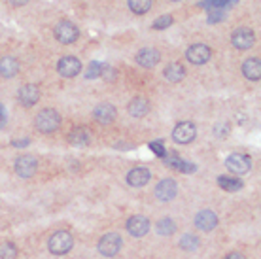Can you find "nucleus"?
<instances>
[{
    "label": "nucleus",
    "instance_id": "5701e85b",
    "mask_svg": "<svg viewBox=\"0 0 261 259\" xmlns=\"http://www.w3.org/2000/svg\"><path fill=\"white\" fill-rule=\"evenodd\" d=\"M218 184H220V188L225 189V191H231V193H235V191H240L242 189V180L237 178V176H218Z\"/></svg>",
    "mask_w": 261,
    "mask_h": 259
},
{
    "label": "nucleus",
    "instance_id": "393cba45",
    "mask_svg": "<svg viewBox=\"0 0 261 259\" xmlns=\"http://www.w3.org/2000/svg\"><path fill=\"white\" fill-rule=\"evenodd\" d=\"M127 6L136 16H144L151 10V0H127Z\"/></svg>",
    "mask_w": 261,
    "mask_h": 259
},
{
    "label": "nucleus",
    "instance_id": "bb28decb",
    "mask_svg": "<svg viewBox=\"0 0 261 259\" xmlns=\"http://www.w3.org/2000/svg\"><path fill=\"white\" fill-rule=\"evenodd\" d=\"M17 257V246L14 242H2L0 244V259H16Z\"/></svg>",
    "mask_w": 261,
    "mask_h": 259
},
{
    "label": "nucleus",
    "instance_id": "f03ea898",
    "mask_svg": "<svg viewBox=\"0 0 261 259\" xmlns=\"http://www.w3.org/2000/svg\"><path fill=\"white\" fill-rule=\"evenodd\" d=\"M74 248V236L70 231L59 229L48 238V250L53 255H64Z\"/></svg>",
    "mask_w": 261,
    "mask_h": 259
},
{
    "label": "nucleus",
    "instance_id": "b1692460",
    "mask_svg": "<svg viewBox=\"0 0 261 259\" xmlns=\"http://www.w3.org/2000/svg\"><path fill=\"white\" fill-rule=\"evenodd\" d=\"M155 231H157V235L161 236H170L176 233V223H174L170 218H161V220L155 223Z\"/></svg>",
    "mask_w": 261,
    "mask_h": 259
},
{
    "label": "nucleus",
    "instance_id": "f3484780",
    "mask_svg": "<svg viewBox=\"0 0 261 259\" xmlns=\"http://www.w3.org/2000/svg\"><path fill=\"white\" fill-rule=\"evenodd\" d=\"M118 116V110L116 106L110 104V102H104V104H99L95 110H93V118H95L97 123L101 125H110L112 121Z\"/></svg>",
    "mask_w": 261,
    "mask_h": 259
},
{
    "label": "nucleus",
    "instance_id": "dca6fc26",
    "mask_svg": "<svg viewBox=\"0 0 261 259\" xmlns=\"http://www.w3.org/2000/svg\"><path fill=\"white\" fill-rule=\"evenodd\" d=\"M150 180L151 172L150 168H146V166H135V168H131L127 172V184L131 188H144L146 184H150Z\"/></svg>",
    "mask_w": 261,
    "mask_h": 259
},
{
    "label": "nucleus",
    "instance_id": "6ab92c4d",
    "mask_svg": "<svg viewBox=\"0 0 261 259\" xmlns=\"http://www.w3.org/2000/svg\"><path fill=\"white\" fill-rule=\"evenodd\" d=\"M127 112L133 118H144L150 112V101H146L144 97H135L133 101L127 104Z\"/></svg>",
    "mask_w": 261,
    "mask_h": 259
},
{
    "label": "nucleus",
    "instance_id": "2f4dec72",
    "mask_svg": "<svg viewBox=\"0 0 261 259\" xmlns=\"http://www.w3.org/2000/svg\"><path fill=\"white\" fill-rule=\"evenodd\" d=\"M225 19V12L223 10H210V14H208V23L214 25V23H220V21H223Z\"/></svg>",
    "mask_w": 261,
    "mask_h": 259
},
{
    "label": "nucleus",
    "instance_id": "412c9836",
    "mask_svg": "<svg viewBox=\"0 0 261 259\" xmlns=\"http://www.w3.org/2000/svg\"><path fill=\"white\" fill-rule=\"evenodd\" d=\"M68 142L76 148H85L91 142V133L87 131L85 127H74L68 133Z\"/></svg>",
    "mask_w": 261,
    "mask_h": 259
},
{
    "label": "nucleus",
    "instance_id": "cd10ccee",
    "mask_svg": "<svg viewBox=\"0 0 261 259\" xmlns=\"http://www.w3.org/2000/svg\"><path fill=\"white\" fill-rule=\"evenodd\" d=\"M103 68L104 64L101 61H93V63H89V68L85 72V78L87 79H97L101 78V74H103Z\"/></svg>",
    "mask_w": 261,
    "mask_h": 259
},
{
    "label": "nucleus",
    "instance_id": "9d476101",
    "mask_svg": "<svg viewBox=\"0 0 261 259\" xmlns=\"http://www.w3.org/2000/svg\"><path fill=\"white\" fill-rule=\"evenodd\" d=\"M150 227H151L150 220H148L146 216H140V214L131 216L125 223L127 233L131 236H135V238H140V236L148 235V233H150Z\"/></svg>",
    "mask_w": 261,
    "mask_h": 259
},
{
    "label": "nucleus",
    "instance_id": "1a4fd4ad",
    "mask_svg": "<svg viewBox=\"0 0 261 259\" xmlns=\"http://www.w3.org/2000/svg\"><path fill=\"white\" fill-rule=\"evenodd\" d=\"M210 57H212V49L206 46V44H193V46H190L188 51H186V59H188L191 64H195V66L206 64L210 61Z\"/></svg>",
    "mask_w": 261,
    "mask_h": 259
},
{
    "label": "nucleus",
    "instance_id": "7ed1b4c3",
    "mask_svg": "<svg viewBox=\"0 0 261 259\" xmlns=\"http://www.w3.org/2000/svg\"><path fill=\"white\" fill-rule=\"evenodd\" d=\"M121 248H123V238L118 233H106V235H103L99 238V244H97V250L104 257L118 255Z\"/></svg>",
    "mask_w": 261,
    "mask_h": 259
},
{
    "label": "nucleus",
    "instance_id": "423d86ee",
    "mask_svg": "<svg viewBox=\"0 0 261 259\" xmlns=\"http://www.w3.org/2000/svg\"><path fill=\"white\" fill-rule=\"evenodd\" d=\"M14 170H16L17 176L21 178H32L36 170H38V159L34 155H29V153H23L16 159L14 163Z\"/></svg>",
    "mask_w": 261,
    "mask_h": 259
},
{
    "label": "nucleus",
    "instance_id": "c9c22d12",
    "mask_svg": "<svg viewBox=\"0 0 261 259\" xmlns=\"http://www.w3.org/2000/svg\"><path fill=\"white\" fill-rule=\"evenodd\" d=\"M6 127V112H4V106L0 104V129Z\"/></svg>",
    "mask_w": 261,
    "mask_h": 259
},
{
    "label": "nucleus",
    "instance_id": "f704fd0d",
    "mask_svg": "<svg viewBox=\"0 0 261 259\" xmlns=\"http://www.w3.org/2000/svg\"><path fill=\"white\" fill-rule=\"evenodd\" d=\"M223 259H246V257L244 253H240V251H229Z\"/></svg>",
    "mask_w": 261,
    "mask_h": 259
},
{
    "label": "nucleus",
    "instance_id": "0eeeda50",
    "mask_svg": "<svg viewBox=\"0 0 261 259\" xmlns=\"http://www.w3.org/2000/svg\"><path fill=\"white\" fill-rule=\"evenodd\" d=\"M231 44H233V47L240 49V51H246V49L253 47V44H255V32L252 29H248V27L235 29L233 34H231Z\"/></svg>",
    "mask_w": 261,
    "mask_h": 259
},
{
    "label": "nucleus",
    "instance_id": "9b49d317",
    "mask_svg": "<svg viewBox=\"0 0 261 259\" xmlns=\"http://www.w3.org/2000/svg\"><path fill=\"white\" fill-rule=\"evenodd\" d=\"M57 72H59L63 78H76L79 72H81V61L74 55L61 57L59 63H57Z\"/></svg>",
    "mask_w": 261,
    "mask_h": 259
},
{
    "label": "nucleus",
    "instance_id": "a211bd4d",
    "mask_svg": "<svg viewBox=\"0 0 261 259\" xmlns=\"http://www.w3.org/2000/svg\"><path fill=\"white\" fill-rule=\"evenodd\" d=\"M242 76L250 81H259L261 79V59L259 57H250L242 63Z\"/></svg>",
    "mask_w": 261,
    "mask_h": 259
},
{
    "label": "nucleus",
    "instance_id": "c756f323",
    "mask_svg": "<svg viewBox=\"0 0 261 259\" xmlns=\"http://www.w3.org/2000/svg\"><path fill=\"white\" fill-rule=\"evenodd\" d=\"M172 16H161L157 17L153 23H151V29H155V31H161V29H166V27H170L172 25Z\"/></svg>",
    "mask_w": 261,
    "mask_h": 259
},
{
    "label": "nucleus",
    "instance_id": "c85d7f7f",
    "mask_svg": "<svg viewBox=\"0 0 261 259\" xmlns=\"http://www.w3.org/2000/svg\"><path fill=\"white\" fill-rule=\"evenodd\" d=\"M237 0H205L201 6L203 8H210V10H223L225 6H233Z\"/></svg>",
    "mask_w": 261,
    "mask_h": 259
},
{
    "label": "nucleus",
    "instance_id": "2eb2a0df",
    "mask_svg": "<svg viewBox=\"0 0 261 259\" xmlns=\"http://www.w3.org/2000/svg\"><path fill=\"white\" fill-rule=\"evenodd\" d=\"M135 61L142 68H155L157 63L161 61V53H159L155 47H142L135 55Z\"/></svg>",
    "mask_w": 261,
    "mask_h": 259
},
{
    "label": "nucleus",
    "instance_id": "4468645a",
    "mask_svg": "<svg viewBox=\"0 0 261 259\" xmlns=\"http://www.w3.org/2000/svg\"><path fill=\"white\" fill-rule=\"evenodd\" d=\"M17 101L21 102L25 108L34 106V104L40 101L38 85H34V83H25V85H21L19 87V91H17Z\"/></svg>",
    "mask_w": 261,
    "mask_h": 259
},
{
    "label": "nucleus",
    "instance_id": "58836bf2",
    "mask_svg": "<svg viewBox=\"0 0 261 259\" xmlns=\"http://www.w3.org/2000/svg\"><path fill=\"white\" fill-rule=\"evenodd\" d=\"M170 2H180V0H170Z\"/></svg>",
    "mask_w": 261,
    "mask_h": 259
},
{
    "label": "nucleus",
    "instance_id": "4be33fe9",
    "mask_svg": "<svg viewBox=\"0 0 261 259\" xmlns=\"http://www.w3.org/2000/svg\"><path fill=\"white\" fill-rule=\"evenodd\" d=\"M163 76H165L166 81H170V83H178V81H182L186 78V66L180 63H168L165 66V70H163Z\"/></svg>",
    "mask_w": 261,
    "mask_h": 259
},
{
    "label": "nucleus",
    "instance_id": "a878e982",
    "mask_svg": "<svg viewBox=\"0 0 261 259\" xmlns=\"http://www.w3.org/2000/svg\"><path fill=\"white\" fill-rule=\"evenodd\" d=\"M180 248L184 251H195L199 248V238L195 235H184L180 238Z\"/></svg>",
    "mask_w": 261,
    "mask_h": 259
},
{
    "label": "nucleus",
    "instance_id": "72a5a7b5",
    "mask_svg": "<svg viewBox=\"0 0 261 259\" xmlns=\"http://www.w3.org/2000/svg\"><path fill=\"white\" fill-rule=\"evenodd\" d=\"M101 76H104V78L108 79V81H112V79H114V76H116V70H114V68H110V66H106V64H104L103 74H101Z\"/></svg>",
    "mask_w": 261,
    "mask_h": 259
},
{
    "label": "nucleus",
    "instance_id": "ddd939ff",
    "mask_svg": "<svg viewBox=\"0 0 261 259\" xmlns=\"http://www.w3.org/2000/svg\"><path fill=\"white\" fill-rule=\"evenodd\" d=\"M178 195V184L174 178H163L155 186V197L161 203H170L174 197Z\"/></svg>",
    "mask_w": 261,
    "mask_h": 259
},
{
    "label": "nucleus",
    "instance_id": "39448f33",
    "mask_svg": "<svg viewBox=\"0 0 261 259\" xmlns=\"http://www.w3.org/2000/svg\"><path fill=\"white\" fill-rule=\"evenodd\" d=\"M197 138V127L191 121H180L178 125L172 129V140L176 144H191V142Z\"/></svg>",
    "mask_w": 261,
    "mask_h": 259
},
{
    "label": "nucleus",
    "instance_id": "e433bc0d",
    "mask_svg": "<svg viewBox=\"0 0 261 259\" xmlns=\"http://www.w3.org/2000/svg\"><path fill=\"white\" fill-rule=\"evenodd\" d=\"M27 144H29V138H23V140L12 142V146H16V148H21V146H27Z\"/></svg>",
    "mask_w": 261,
    "mask_h": 259
},
{
    "label": "nucleus",
    "instance_id": "aec40b11",
    "mask_svg": "<svg viewBox=\"0 0 261 259\" xmlns=\"http://www.w3.org/2000/svg\"><path fill=\"white\" fill-rule=\"evenodd\" d=\"M19 72V61L12 55H4L0 59V76L4 79H12Z\"/></svg>",
    "mask_w": 261,
    "mask_h": 259
},
{
    "label": "nucleus",
    "instance_id": "473e14b6",
    "mask_svg": "<svg viewBox=\"0 0 261 259\" xmlns=\"http://www.w3.org/2000/svg\"><path fill=\"white\" fill-rule=\"evenodd\" d=\"M229 134V125H225V123H218L216 125V136L218 138H225Z\"/></svg>",
    "mask_w": 261,
    "mask_h": 259
},
{
    "label": "nucleus",
    "instance_id": "6e6552de",
    "mask_svg": "<svg viewBox=\"0 0 261 259\" xmlns=\"http://www.w3.org/2000/svg\"><path fill=\"white\" fill-rule=\"evenodd\" d=\"M225 168H227L231 174L240 176V174L250 172L252 161H250V157L244 155V153H231L229 157L225 159Z\"/></svg>",
    "mask_w": 261,
    "mask_h": 259
},
{
    "label": "nucleus",
    "instance_id": "4c0bfd02",
    "mask_svg": "<svg viewBox=\"0 0 261 259\" xmlns=\"http://www.w3.org/2000/svg\"><path fill=\"white\" fill-rule=\"evenodd\" d=\"M27 2H29V0H10V4H12V6H25Z\"/></svg>",
    "mask_w": 261,
    "mask_h": 259
},
{
    "label": "nucleus",
    "instance_id": "f257e3e1",
    "mask_svg": "<svg viewBox=\"0 0 261 259\" xmlns=\"http://www.w3.org/2000/svg\"><path fill=\"white\" fill-rule=\"evenodd\" d=\"M61 121H63V118H61V114H59L55 108H44V110H40L38 114H36L34 127H36L38 133L51 134L61 127Z\"/></svg>",
    "mask_w": 261,
    "mask_h": 259
},
{
    "label": "nucleus",
    "instance_id": "f8f14e48",
    "mask_svg": "<svg viewBox=\"0 0 261 259\" xmlns=\"http://www.w3.org/2000/svg\"><path fill=\"white\" fill-rule=\"evenodd\" d=\"M193 223H195V227H197L199 231L210 233V231H214V229L218 227L220 220H218V214L214 212V210H208V208H206V210H201V212L195 214Z\"/></svg>",
    "mask_w": 261,
    "mask_h": 259
},
{
    "label": "nucleus",
    "instance_id": "20e7f679",
    "mask_svg": "<svg viewBox=\"0 0 261 259\" xmlns=\"http://www.w3.org/2000/svg\"><path fill=\"white\" fill-rule=\"evenodd\" d=\"M53 36H55L59 44L68 46V44H74L79 38V29L74 23H70V21H61V23L55 25Z\"/></svg>",
    "mask_w": 261,
    "mask_h": 259
},
{
    "label": "nucleus",
    "instance_id": "7c9ffc66",
    "mask_svg": "<svg viewBox=\"0 0 261 259\" xmlns=\"http://www.w3.org/2000/svg\"><path fill=\"white\" fill-rule=\"evenodd\" d=\"M150 149L157 155V157H166V148H165V144L161 140H153L150 142Z\"/></svg>",
    "mask_w": 261,
    "mask_h": 259
}]
</instances>
